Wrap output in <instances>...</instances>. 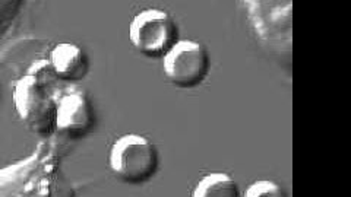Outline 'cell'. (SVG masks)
<instances>
[{
    "label": "cell",
    "instance_id": "obj_1",
    "mask_svg": "<svg viewBox=\"0 0 351 197\" xmlns=\"http://www.w3.org/2000/svg\"><path fill=\"white\" fill-rule=\"evenodd\" d=\"M158 152L152 142L138 133L117 137L108 150V167L119 180L136 185L147 183L158 170Z\"/></svg>",
    "mask_w": 351,
    "mask_h": 197
},
{
    "label": "cell",
    "instance_id": "obj_2",
    "mask_svg": "<svg viewBox=\"0 0 351 197\" xmlns=\"http://www.w3.org/2000/svg\"><path fill=\"white\" fill-rule=\"evenodd\" d=\"M129 41L142 56L162 59L164 54L179 41V28L166 10L144 9L130 21Z\"/></svg>",
    "mask_w": 351,
    "mask_h": 197
},
{
    "label": "cell",
    "instance_id": "obj_3",
    "mask_svg": "<svg viewBox=\"0 0 351 197\" xmlns=\"http://www.w3.org/2000/svg\"><path fill=\"white\" fill-rule=\"evenodd\" d=\"M12 101L19 120L32 133L40 136L51 133L54 129L56 103L44 90L37 76L25 75L16 81Z\"/></svg>",
    "mask_w": 351,
    "mask_h": 197
},
{
    "label": "cell",
    "instance_id": "obj_4",
    "mask_svg": "<svg viewBox=\"0 0 351 197\" xmlns=\"http://www.w3.org/2000/svg\"><path fill=\"white\" fill-rule=\"evenodd\" d=\"M161 60L164 76L182 90L199 86L211 68L210 53L196 40H179Z\"/></svg>",
    "mask_w": 351,
    "mask_h": 197
},
{
    "label": "cell",
    "instance_id": "obj_5",
    "mask_svg": "<svg viewBox=\"0 0 351 197\" xmlns=\"http://www.w3.org/2000/svg\"><path fill=\"white\" fill-rule=\"evenodd\" d=\"M95 122L94 108L81 92L64 94L56 103L54 129L71 139H78L90 131Z\"/></svg>",
    "mask_w": 351,
    "mask_h": 197
},
{
    "label": "cell",
    "instance_id": "obj_6",
    "mask_svg": "<svg viewBox=\"0 0 351 197\" xmlns=\"http://www.w3.org/2000/svg\"><path fill=\"white\" fill-rule=\"evenodd\" d=\"M50 66L59 79L78 82L86 76L90 62L78 44L59 42L50 51Z\"/></svg>",
    "mask_w": 351,
    "mask_h": 197
},
{
    "label": "cell",
    "instance_id": "obj_7",
    "mask_svg": "<svg viewBox=\"0 0 351 197\" xmlns=\"http://www.w3.org/2000/svg\"><path fill=\"white\" fill-rule=\"evenodd\" d=\"M191 197H240V192L232 175L210 172L195 184Z\"/></svg>",
    "mask_w": 351,
    "mask_h": 197
},
{
    "label": "cell",
    "instance_id": "obj_8",
    "mask_svg": "<svg viewBox=\"0 0 351 197\" xmlns=\"http://www.w3.org/2000/svg\"><path fill=\"white\" fill-rule=\"evenodd\" d=\"M243 197H289L281 184L274 180H256L247 185Z\"/></svg>",
    "mask_w": 351,
    "mask_h": 197
}]
</instances>
